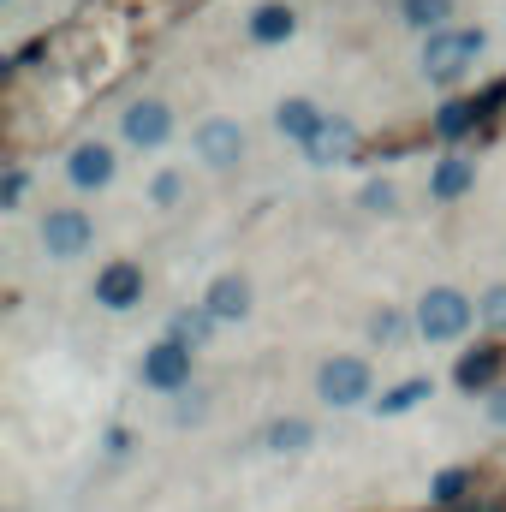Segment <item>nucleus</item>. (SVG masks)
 Segmentation results:
<instances>
[{
	"instance_id": "obj_9",
	"label": "nucleus",
	"mask_w": 506,
	"mask_h": 512,
	"mask_svg": "<svg viewBox=\"0 0 506 512\" xmlns=\"http://www.w3.org/2000/svg\"><path fill=\"white\" fill-rule=\"evenodd\" d=\"M167 131H173V114H167L161 102H131L126 137L137 143V149H155V143H167Z\"/></svg>"
},
{
	"instance_id": "obj_12",
	"label": "nucleus",
	"mask_w": 506,
	"mask_h": 512,
	"mask_svg": "<svg viewBox=\"0 0 506 512\" xmlns=\"http://www.w3.org/2000/svg\"><path fill=\"white\" fill-rule=\"evenodd\" d=\"M501 358H506L501 346H477V352H465V358H459V370H453V376H459V387H483L495 370H501Z\"/></svg>"
},
{
	"instance_id": "obj_3",
	"label": "nucleus",
	"mask_w": 506,
	"mask_h": 512,
	"mask_svg": "<svg viewBox=\"0 0 506 512\" xmlns=\"http://www.w3.org/2000/svg\"><path fill=\"white\" fill-rule=\"evenodd\" d=\"M316 387L328 405H358V399H370V364L364 358H328Z\"/></svg>"
},
{
	"instance_id": "obj_17",
	"label": "nucleus",
	"mask_w": 506,
	"mask_h": 512,
	"mask_svg": "<svg viewBox=\"0 0 506 512\" xmlns=\"http://www.w3.org/2000/svg\"><path fill=\"white\" fill-rule=\"evenodd\" d=\"M417 399H429V376H411V382H399L393 393H381L376 411H381V417H399V411H411Z\"/></svg>"
},
{
	"instance_id": "obj_25",
	"label": "nucleus",
	"mask_w": 506,
	"mask_h": 512,
	"mask_svg": "<svg viewBox=\"0 0 506 512\" xmlns=\"http://www.w3.org/2000/svg\"><path fill=\"white\" fill-rule=\"evenodd\" d=\"M155 197H161V203H173V197H179V179H173V173H161V179H155Z\"/></svg>"
},
{
	"instance_id": "obj_23",
	"label": "nucleus",
	"mask_w": 506,
	"mask_h": 512,
	"mask_svg": "<svg viewBox=\"0 0 506 512\" xmlns=\"http://www.w3.org/2000/svg\"><path fill=\"white\" fill-rule=\"evenodd\" d=\"M364 209H393V185H387V179L364 185Z\"/></svg>"
},
{
	"instance_id": "obj_18",
	"label": "nucleus",
	"mask_w": 506,
	"mask_h": 512,
	"mask_svg": "<svg viewBox=\"0 0 506 512\" xmlns=\"http://www.w3.org/2000/svg\"><path fill=\"white\" fill-rule=\"evenodd\" d=\"M209 334H215V316H209V310H185V316H173V340H179L185 352L203 346Z\"/></svg>"
},
{
	"instance_id": "obj_8",
	"label": "nucleus",
	"mask_w": 506,
	"mask_h": 512,
	"mask_svg": "<svg viewBox=\"0 0 506 512\" xmlns=\"http://www.w3.org/2000/svg\"><path fill=\"white\" fill-rule=\"evenodd\" d=\"M203 310H209L215 322H239V316L251 310V280H245V274H221V280L209 286Z\"/></svg>"
},
{
	"instance_id": "obj_10",
	"label": "nucleus",
	"mask_w": 506,
	"mask_h": 512,
	"mask_svg": "<svg viewBox=\"0 0 506 512\" xmlns=\"http://www.w3.org/2000/svg\"><path fill=\"white\" fill-rule=\"evenodd\" d=\"M66 173H72V185L96 191V185H108V179H114V149H108V143H78Z\"/></svg>"
},
{
	"instance_id": "obj_20",
	"label": "nucleus",
	"mask_w": 506,
	"mask_h": 512,
	"mask_svg": "<svg viewBox=\"0 0 506 512\" xmlns=\"http://www.w3.org/2000/svg\"><path fill=\"white\" fill-rule=\"evenodd\" d=\"M447 6H453V0H405V18H411V24H441Z\"/></svg>"
},
{
	"instance_id": "obj_2",
	"label": "nucleus",
	"mask_w": 506,
	"mask_h": 512,
	"mask_svg": "<svg viewBox=\"0 0 506 512\" xmlns=\"http://www.w3.org/2000/svg\"><path fill=\"white\" fill-rule=\"evenodd\" d=\"M477 54H483V30H435L429 48H423V72L447 84V78H459Z\"/></svg>"
},
{
	"instance_id": "obj_19",
	"label": "nucleus",
	"mask_w": 506,
	"mask_h": 512,
	"mask_svg": "<svg viewBox=\"0 0 506 512\" xmlns=\"http://www.w3.org/2000/svg\"><path fill=\"white\" fill-rule=\"evenodd\" d=\"M483 108H465V102H453V108H441V120H435V131H447V137H459V131H471V120H477Z\"/></svg>"
},
{
	"instance_id": "obj_4",
	"label": "nucleus",
	"mask_w": 506,
	"mask_h": 512,
	"mask_svg": "<svg viewBox=\"0 0 506 512\" xmlns=\"http://www.w3.org/2000/svg\"><path fill=\"white\" fill-rule=\"evenodd\" d=\"M42 245L48 256H84L90 245V221H84V209H48V221H42Z\"/></svg>"
},
{
	"instance_id": "obj_16",
	"label": "nucleus",
	"mask_w": 506,
	"mask_h": 512,
	"mask_svg": "<svg viewBox=\"0 0 506 512\" xmlns=\"http://www.w3.org/2000/svg\"><path fill=\"white\" fill-rule=\"evenodd\" d=\"M274 453H298V447H310V423L304 417H280V423H268V435H262Z\"/></svg>"
},
{
	"instance_id": "obj_1",
	"label": "nucleus",
	"mask_w": 506,
	"mask_h": 512,
	"mask_svg": "<svg viewBox=\"0 0 506 512\" xmlns=\"http://www.w3.org/2000/svg\"><path fill=\"white\" fill-rule=\"evenodd\" d=\"M471 328V298L453 292V286H435L423 304H417V334L423 340H459Z\"/></svg>"
},
{
	"instance_id": "obj_21",
	"label": "nucleus",
	"mask_w": 506,
	"mask_h": 512,
	"mask_svg": "<svg viewBox=\"0 0 506 512\" xmlns=\"http://www.w3.org/2000/svg\"><path fill=\"white\" fill-rule=\"evenodd\" d=\"M477 316H483L489 328H506V286H489V292H483V304H477Z\"/></svg>"
},
{
	"instance_id": "obj_5",
	"label": "nucleus",
	"mask_w": 506,
	"mask_h": 512,
	"mask_svg": "<svg viewBox=\"0 0 506 512\" xmlns=\"http://www.w3.org/2000/svg\"><path fill=\"white\" fill-rule=\"evenodd\" d=\"M143 382L161 387V393L185 387V382H191V352H185L179 340H161L155 352H143Z\"/></svg>"
},
{
	"instance_id": "obj_7",
	"label": "nucleus",
	"mask_w": 506,
	"mask_h": 512,
	"mask_svg": "<svg viewBox=\"0 0 506 512\" xmlns=\"http://www.w3.org/2000/svg\"><path fill=\"white\" fill-rule=\"evenodd\" d=\"M239 149H245V137H239L233 120H203V126H197V155H203L209 167H233Z\"/></svg>"
},
{
	"instance_id": "obj_15",
	"label": "nucleus",
	"mask_w": 506,
	"mask_h": 512,
	"mask_svg": "<svg viewBox=\"0 0 506 512\" xmlns=\"http://www.w3.org/2000/svg\"><path fill=\"white\" fill-rule=\"evenodd\" d=\"M251 36L256 42H286V36H292V12H286V6H256Z\"/></svg>"
},
{
	"instance_id": "obj_26",
	"label": "nucleus",
	"mask_w": 506,
	"mask_h": 512,
	"mask_svg": "<svg viewBox=\"0 0 506 512\" xmlns=\"http://www.w3.org/2000/svg\"><path fill=\"white\" fill-rule=\"evenodd\" d=\"M489 417H495V423H506V387L495 393V399H489Z\"/></svg>"
},
{
	"instance_id": "obj_22",
	"label": "nucleus",
	"mask_w": 506,
	"mask_h": 512,
	"mask_svg": "<svg viewBox=\"0 0 506 512\" xmlns=\"http://www.w3.org/2000/svg\"><path fill=\"white\" fill-rule=\"evenodd\" d=\"M465 495V471H441L435 477V501H459Z\"/></svg>"
},
{
	"instance_id": "obj_6",
	"label": "nucleus",
	"mask_w": 506,
	"mask_h": 512,
	"mask_svg": "<svg viewBox=\"0 0 506 512\" xmlns=\"http://www.w3.org/2000/svg\"><path fill=\"white\" fill-rule=\"evenodd\" d=\"M137 298H143V268H137V262H108V268L96 274V304L131 310Z\"/></svg>"
},
{
	"instance_id": "obj_24",
	"label": "nucleus",
	"mask_w": 506,
	"mask_h": 512,
	"mask_svg": "<svg viewBox=\"0 0 506 512\" xmlns=\"http://www.w3.org/2000/svg\"><path fill=\"white\" fill-rule=\"evenodd\" d=\"M370 334H376V340H393V334H399V316H387V310H381L376 322H370Z\"/></svg>"
},
{
	"instance_id": "obj_14",
	"label": "nucleus",
	"mask_w": 506,
	"mask_h": 512,
	"mask_svg": "<svg viewBox=\"0 0 506 512\" xmlns=\"http://www.w3.org/2000/svg\"><path fill=\"white\" fill-rule=\"evenodd\" d=\"M352 143H358V131L334 120V126H328L322 137H316V143H310V161H316V167H328V161H346V155H352Z\"/></svg>"
},
{
	"instance_id": "obj_11",
	"label": "nucleus",
	"mask_w": 506,
	"mask_h": 512,
	"mask_svg": "<svg viewBox=\"0 0 506 512\" xmlns=\"http://www.w3.org/2000/svg\"><path fill=\"white\" fill-rule=\"evenodd\" d=\"M274 126L286 131V137H298V143L310 149V143H316V137L328 131V120L316 114V102H280V114H274Z\"/></svg>"
},
{
	"instance_id": "obj_13",
	"label": "nucleus",
	"mask_w": 506,
	"mask_h": 512,
	"mask_svg": "<svg viewBox=\"0 0 506 512\" xmlns=\"http://www.w3.org/2000/svg\"><path fill=\"white\" fill-rule=\"evenodd\" d=\"M471 179H477V167H471L465 155H447V161L435 167L429 191H435V197H459V191H471Z\"/></svg>"
}]
</instances>
